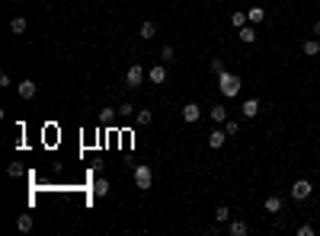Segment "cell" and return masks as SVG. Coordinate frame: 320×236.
Wrapping results in <instances>:
<instances>
[{
  "label": "cell",
  "instance_id": "5",
  "mask_svg": "<svg viewBox=\"0 0 320 236\" xmlns=\"http://www.w3.org/2000/svg\"><path fill=\"white\" fill-rule=\"evenodd\" d=\"M240 115L247 118V121H253L256 115H260V99H256V96L243 99V102H240Z\"/></svg>",
  "mask_w": 320,
  "mask_h": 236
},
{
  "label": "cell",
  "instance_id": "27",
  "mask_svg": "<svg viewBox=\"0 0 320 236\" xmlns=\"http://www.w3.org/2000/svg\"><path fill=\"white\" fill-rule=\"evenodd\" d=\"M160 61H163V64L173 61V45H163V48H160Z\"/></svg>",
  "mask_w": 320,
  "mask_h": 236
},
{
  "label": "cell",
  "instance_id": "29",
  "mask_svg": "<svg viewBox=\"0 0 320 236\" xmlns=\"http://www.w3.org/2000/svg\"><path fill=\"white\" fill-rule=\"evenodd\" d=\"M317 230H314V227H311V224H301V227H298V236H314Z\"/></svg>",
  "mask_w": 320,
  "mask_h": 236
},
{
  "label": "cell",
  "instance_id": "11",
  "mask_svg": "<svg viewBox=\"0 0 320 236\" xmlns=\"http://www.w3.org/2000/svg\"><path fill=\"white\" fill-rule=\"evenodd\" d=\"M237 38H240L243 45H253V42H256V26H253V23H247L243 29H237Z\"/></svg>",
  "mask_w": 320,
  "mask_h": 236
},
{
  "label": "cell",
  "instance_id": "1",
  "mask_svg": "<svg viewBox=\"0 0 320 236\" xmlns=\"http://www.w3.org/2000/svg\"><path fill=\"white\" fill-rule=\"evenodd\" d=\"M240 77H237V73H230V70H221L218 73V90L224 93V99H234L237 93H240Z\"/></svg>",
  "mask_w": 320,
  "mask_h": 236
},
{
  "label": "cell",
  "instance_id": "26",
  "mask_svg": "<svg viewBox=\"0 0 320 236\" xmlns=\"http://www.w3.org/2000/svg\"><path fill=\"white\" fill-rule=\"evenodd\" d=\"M6 176H10V179H19V176H23V166H19V163H10V166H6Z\"/></svg>",
  "mask_w": 320,
  "mask_h": 236
},
{
  "label": "cell",
  "instance_id": "25",
  "mask_svg": "<svg viewBox=\"0 0 320 236\" xmlns=\"http://www.w3.org/2000/svg\"><path fill=\"white\" fill-rule=\"evenodd\" d=\"M208 67H212V73H215V77H218V73H221V70H228L221 58H212V61H208Z\"/></svg>",
  "mask_w": 320,
  "mask_h": 236
},
{
  "label": "cell",
  "instance_id": "22",
  "mask_svg": "<svg viewBox=\"0 0 320 236\" xmlns=\"http://www.w3.org/2000/svg\"><path fill=\"white\" fill-rule=\"evenodd\" d=\"M135 121H138L141 128H144V125H151V121H154V112H151V109H141L138 115H135Z\"/></svg>",
  "mask_w": 320,
  "mask_h": 236
},
{
  "label": "cell",
  "instance_id": "14",
  "mask_svg": "<svg viewBox=\"0 0 320 236\" xmlns=\"http://www.w3.org/2000/svg\"><path fill=\"white\" fill-rule=\"evenodd\" d=\"M263 207H266L269 214H282V207H285V201L278 198V195H269L266 201H263Z\"/></svg>",
  "mask_w": 320,
  "mask_h": 236
},
{
  "label": "cell",
  "instance_id": "19",
  "mask_svg": "<svg viewBox=\"0 0 320 236\" xmlns=\"http://www.w3.org/2000/svg\"><path fill=\"white\" fill-rule=\"evenodd\" d=\"M215 220H218V224H221V227H228V224H230V207H228V204L215 207Z\"/></svg>",
  "mask_w": 320,
  "mask_h": 236
},
{
  "label": "cell",
  "instance_id": "21",
  "mask_svg": "<svg viewBox=\"0 0 320 236\" xmlns=\"http://www.w3.org/2000/svg\"><path fill=\"white\" fill-rule=\"evenodd\" d=\"M10 32H13V35H23V32H26V19L23 16L10 19Z\"/></svg>",
  "mask_w": 320,
  "mask_h": 236
},
{
  "label": "cell",
  "instance_id": "20",
  "mask_svg": "<svg viewBox=\"0 0 320 236\" xmlns=\"http://www.w3.org/2000/svg\"><path fill=\"white\" fill-rule=\"evenodd\" d=\"M16 230L19 233H29L32 230V214H19V217H16Z\"/></svg>",
  "mask_w": 320,
  "mask_h": 236
},
{
  "label": "cell",
  "instance_id": "17",
  "mask_svg": "<svg viewBox=\"0 0 320 236\" xmlns=\"http://www.w3.org/2000/svg\"><path fill=\"white\" fill-rule=\"evenodd\" d=\"M247 23H250V19H247V10H234V13H230V26H234V29H243Z\"/></svg>",
  "mask_w": 320,
  "mask_h": 236
},
{
  "label": "cell",
  "instance_id": "24",
  "mask_svg": "<svg viewBox=\"0 0 320 236\" xmlns=\"http://www.w3.org/2000/svg\"><path fill=\"white\" fill-rule=\"evenodd\" d=\"M115 112H119V109H103V112H99V121H103V125H112V121H115Z\"/></svg>",
  "mask_w": 320,
  "mask_h": 236
},
{
  "label": "cell",
  "instance_id": "3",
  "mask_svg": "<svg viewBox=\"0 0 320 236\" xmlns=\"http://www.w3.org/2000/svg\"><path fill=\"white\" fill-rule=\"evenodd\" d=\"M144 80H147V73H144V67H141V64H132L125 70V86H128V90H141Z\"/></svg>",
  "mask_w": 320,
  "mask_h": 236
},
{
  "label": "cell",
  "instance_id": "6",
  "mask_svg": "<svg viewBox=\"0 0 320 236\" xmlns=\"http://www.w3.org/2000/svg\"><path fill=\"white\" fill-rule=\"evenodd\" d=\"M147 80H151L154 86H160V83H167V64H154L151 70H147Z\"/></svg>",
  "mask_w": 320,
  "mask_h": 236
},
{
  "label": "cell",
  "instance_id": "10",
  "mask_svg": "<svg viewBox=\"0 0 320 236\" xmlns=\"http://www.w3.org/2000/svg\"><path fill=\"white\" fill-rule=\"evenodd\" d=\"M301 55H308V58L320 55V38L317 35H311V38H304V42H301Z\"/></svg>",
  "mask_w": 320,
  "mask_h": 236
},
{
  "label": "cell",
  "instance_id": "13",
  "mask_svg": "<svg viewBox=\"0 0 320 236\" xmlns=\"http://www.w3.org/2000/svg\"><path fill=\"white\" fill-rule=\"evenodd\" d=\"M138 35L144 38V42H151V38L157 35V23H154V19H144V23H141V29H138Z\"/></svg>",
  "mask_w": 320,
  "mask_h": 236
},
{
  "label": "cell",
  "instance_id": "30",
  "mask_svg": "<svg viewBox=\"0 0 320 236\" xmlns=\"http://www.w3.org/2000/svg\"><path fill=\"white\" fill-rule=\"evenodd\" d=\"M314 35L320 38V19H317V23H314Z\"/></svg>",
  "mask_w": 320,
  "mask_h": 236
},
{
  "label": "cell",
  "instance_id": "31",
  "mask_svg": "<svg viewBox=\"0 0 320 236\" xmlns=\"http://www.w3.org/2000/svg\"><path fill=\"white\" fill-rule=\"evenodd\" d=\"M16 3H23V0H16Z\"/></svg>",
  "mask_w": 320,
  "mask_h": 236
},
{
  "label": "cell",
  "instance_id": "2",
  "mask_svg": "<svg viewBox=\"0 0 320 236\" xmlns=\"http://www.w3.org/2000/svg\"><path fill=\"white\" fill-rule=\"evenodd\" d=\"M151 185H154V169L147 163H138V166H135V188L147 192Z\"/></svg>",
  "mask_w": 320,
  "mask_h": 236
},
{
  "label": "cell",
  "instance_id": "28",
  "mask_svg": "<svg viewBox=\"0 0 320 236\" xmlns=\"http://www.w3.org/2000/svg\"><path fill=\"white\" fill-rule=\"evenodd\" d=\"M119 115H122V118H128V115H135V105H132V102H122V109H119Z\"/></svg>",
  "mask_w": 320,
  "mask_h": 236
},
{
  "label": "cell",
  "instance_id": "16",
  "mask_svg": "<svg viewBox=\"0 0 320 236\" xmlns=\"http://www.w3.org/2000/svg\"><path fill=\"white\" fill-rule=\"evenodd\" d=\"M109 188H112V185H109V179H103V176L93 182V195H96V198H106V195H109Z\"/></svg>",
  "mask_w": 320,
  "mask_h": 236
},
{
  "label": "cell",
  "instance_id": "15",
  "mask_svg": "<svg viewBox=\"0 0 320 236\" xmlns=\"http://www.w3.org/2000/svg\"><path fill=\"white\" fill-rule=\"evenodd\" d=\"M208 115H212V121H215V125H224V121H228V109H224L221 102H215L212 109H208Z\"/></svg>",
  "mask_w": 320,
  "mask_h": 236
},
{
  "label": "cell",
  "instance_id": "8",
  "mask_svg": "<svg viewBox=\"0 0 320 236\" xmlns=\"http://www.w3.org/2000/svg\"><path fill=\"white\" fill-rule=\"evenodd\" d=\"M224 140H228V131H224V128H215V131L208 134V147H212V150H221Z\"/></svg>",
  "mask_w": 320,
  "mask_h": 236
},
{
  "label": "cell",
  "instance_id": "4",
  "mask_svg": "<svg viewBox=\"0 0 320 236\" xmlns=\"http://www.w3.org/2000/svg\"><path fill=\"white\" fill-rule=\"evenodd\" d=\"M311 192H314V185H311V179H298L295 185H291V198L295 201H308Z\"/></svg>",
  "mask_w": 320,
  "mask_h": 236
},
{
  "label": "cell",
  "instance_id": "23",
  "mask_svg": "<svg viewBox=\"0 0 320 236\" xmlns=\"http://www.w3.org/2000/svg\"><path fill=\"white\" fill-rule=\"evenodd\" d=\"M224 131H228V137H234V134L240 131V121H237V118H228V121H224Z\"/></svg>",
  "mask_w": 320,
  "mask_h": 236
},
{
  "label": "cell",
  "instance_id": "12",
  "mask_svg": "<svg viewBox=\"0 0 320 236\" xmlns=\"http://www.w3.org/2000/svg\"><path fill=\"white\" fill-rule=\"evenodd\" d=\"M228 233H230V236H247V233H250V224H247V220H234V217H230Z\"/></svg>",
  "mask_w": 320,
  "mask_h": 236
},
{
  "label": "cell",
  "instance_id": "7",
  "mask_svg": "<svg viewBox=\"0 0 320 236\" xmlns=\"http://www.w3.org/2000/svg\"><path fill=\"white\" fill-rule=\"evenodd\" d=\"M199 118H202V112H199V105H195V102L183 105V121H186V125H195Z\"/></svg>",
  "mask_w": 320,
  "mask_h": 236
},
{
  "label": "cell",
  "instance_id": "9",
  "mask_svg": "<svg viewBox=\"0 0 320 236\" xmlns=\"http://www.w3.org/2000/svg\"><path fill=\"white\" fill-rule=\"evenodd\" d=\"M16 90H19V99H36V90H39V86H36V80H19Z\"/></svg>",
  "mask_w": 320,
  "mask_h": 236
},
{
  "label": "cell",
  "instance_id": "18",
  "mask_svg": "<svg viewBox=\"0 0 320 236\" xmlns=\"http://www.w3.org/2000/svg\"><path fill=\"white\" fill-rule=\"evenodd\" d=\"M247 19H250L253 26H260L263 19H266V10H263V6H250V10H247Z\"/></svg>",
  "mask_w": 320,
  "mask_h": 236
}]
</instances>
